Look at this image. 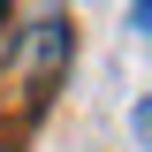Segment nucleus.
<instances>
[{
	"label": "nucleus",
	"instance_id": "nucleus-1",
	"mask_svg": "<svg viewBox=\"0 0 152 152\" xmlns=\"http://www.w3.org/2000/svg\"><path fill=\"white\" fill-rule=\"evenodd\" d=\"M69 53H76V38H69V23H61V15H38L31 31H23V84H31V114L46 107V91L61 84Z\"/></svg>",
	"mask_w": 152,
	"mask_h": 152
},
{
	"label": "nucleus",
	"instance_id": "nucleus-2",
	"mask_svg": "<svg viewBox=\"0 0 152 152\" xmlns=\"http://www.w3.org/2000/svg\"><path fill=\"white\" fill-rule=\"evenodd\" d=\"M129 129H137V145L152 152V99H137V114H129Z\"/></svg>",
	"mask_w": 152,
	"mask_h": 152
},
{
	"label": "nucleus",
	"instance_id": "nucleus-3",
	"mask_svg": "<svg viewBox=\"0 0 152 152\" xmlns=\"http://www.w3.org/2000/svg\"><path fill=\"white\" fill-rule=\"evenodd\" d=\"M129 23H137V31L152 38V0H137V8H129Z\"/></svg>",
	"mask_w": 152,
	"mask_h": 152
}]
</instances>
